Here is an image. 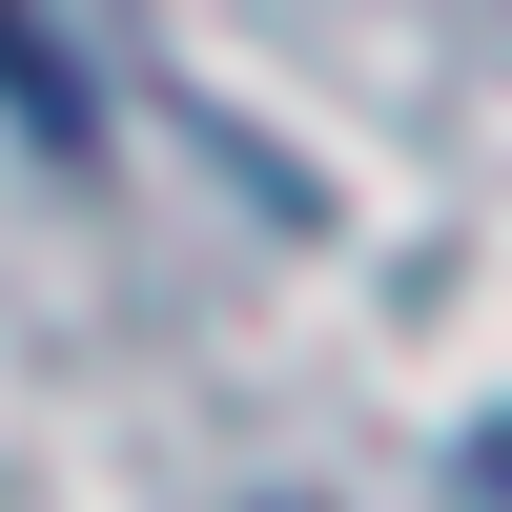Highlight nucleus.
Returning <instances> with one entry per match:
<instances>
[{"label":"nucleus","mask_w":512,"mask_h":512,"mask_svg":"<svg viewBox=\"0 0 512 512\" xmlns=\"http://www.w3.org/2000/svg\"><path fill=\"white\" fill-rule=\"evenodd\" d=\"M0 103H21V123H41L62 164L103 144V103H82V82H62V41H41V0H0Z\"/></svg>","instance_id":"obj_1"},{"label":"nucleus","mask_w":512,"mask_h":512,"mask_svg":"<svg viewBox=\"0 0 512 512\" xmlns=\"http://www.w3.org/2000/svg\"><path fill=\"white\" fill-rule=\"evenodd\" d=\"M472 512H512V410H492V431H472Z\"/></svg>","instance_id":"obj_2"}]
</instances>
